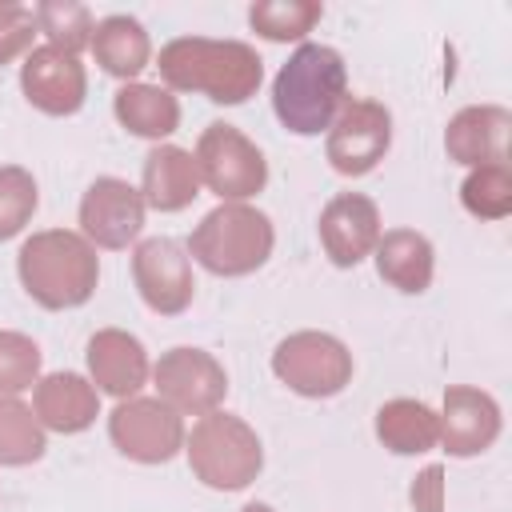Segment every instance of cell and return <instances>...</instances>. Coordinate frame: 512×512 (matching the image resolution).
I'll list each match as a JSON object with an SVG mask.
<instances>
[{"label": "cell", "mask_w": 512, "mask_h": 512, "mask_svg": "<svg viewBox=\"0 0 512 512\" xmlns=\"http://www.w3.org/2000/svg\"><path fill=\"white\" fill-rule=\"evenodd\" d=\"M156 68L168 88L208 92L212 104H244L264 80V60L244 40L180 36L160 48Z\"/></svg>", "instance_id": "obj_1"}, {"label": "cell", "mask_w": 512, "mask_h": 512, "mask_svg": "<svg viewBox=\"0 0 512 512\" xmlns=\"http://www.w3.org/2000/svg\"><path fill=\"white\" fill-rule=\"evenodd\" d=\"M344 96H348V68L344 56L328 44H300L272 84L276 120L296 136H316L332 128L336 112L344 108Z\"/></svg>", "instance_id": "obj_2"}, {"label": "cell", "mask_w": 512, "mask_h": 512, "mask_svg": "<svg viewBox=\"0 0 512 512\" xmlns=\"http://www.w3.org/2000/svg\"><path fill=\"white\" fill-rule=\"evenodd\" d=\"M16 272L24 292L40 304V308H80L100 280V260L96 248L68 228H48V232H32L20 244L16 256Z\"/></svg>", "instance_id": "obj_3"}, {"label": "cell", "mask_w": 512, "mask_h": 512, "mask_svg": "<svg viewBox=\"0 0 512 512\" xmlns=\"http://www.w3.org/2000/svg\"><path fill=\"white\" fill-rule=\"evenodd\" d=\"M272 244L276 228L260 208L220 204L192 228L188 252L212 276H248L272 256Z\"/></svg>", "instance_id": "obj_4"}, {"label": "cell", "mask_w": 512, "mask_h": 512, "mask_svg": "<svg viewBox=\"0 0 512 512\" xmlns=\"http://www.w3.org/2000/svg\"><path fill=\"white\" fill-rule=\"evenodd\" d=\"M184 452H188L196 480L216 492L248 488L264 468L260 436L232 412H204L196 420Z\"/></svg>", "instance_id": "obj_5"}, {"label": "cell", "mask_w": 512, "mask_h": 512, "mask_svg": "<svg viewBox=\"0 0 512 512\" xmlns=\"http://www.w3.org/2000/svg\"><path fill=\"white\" fill-rule=\"evenodd\" d=\"M272 372L296 396L328 400L352 380V352L328 332H292L272 352Z\"/></svg>", "instance_id": "obj_6"}, {"label": "cell", "mask_w": 512, "mask_h": 512, "mask_svg": "<svg viewBox=\"0 0 512 512\" xmlns=\"http://www.w3.org/2000/svg\"><path fill=\"white\" fill-rule=\"evenodd\" d=\"M196 168H200V180L224 204H240V200L256 196L268 184V160H264V152L236 124H224V120H216V124H208L200 132Z\"/></svg>", "instance_id": "obj_7"}, {"label": "cell", "mask_w": 512, "mask_h": 512, "mask_svg": "<svg viewBox=\"0 0 512 512\" xmlns=\"http://www.w3.org/2000/svg\"><path fill=\"white\" fill-rule=\"evenodd\" d=\"M108 436L136 464H168L184 448V420L160 396H132L108 416Z\"/></svg>", "instance_id": "obj_8"}, {"label": "cell", "mask_w": 512, "mask_h": 512, "mask_svg": "<svg viewBox=\"0 0 512 512\" xmlns=\"http://www.w3.org/2000/svg\"><path fill=\"white\" fill-rule=\"evenodd\" d=\"M392 148V112L380 100H344L328 128V164L340 176H368Z\"/></svg>", "instance_id": "obj_9"}, {"label": "cell", "mask_w": 512, "mask_h": 512, "mask_svg": "<svg viewBox=\"0 0 512 512\" xmlns=\"http://www.w3.org/2000/svg\"><path fill=\"white\" fill-rule=\"evenodd\" d=\"M152 380L160 388V400L172 404L176 412H192V416H204V412H216V404L224 400L228 392V376L220 368V360L204 348H168L156 368H152Z\"/></svg>", "instance_id": "obj_10"}, {"label": "cell", "mask_w": 512, "mask_h": 512, "mask_svg": "<svg viewBox=\"0 0 512 512\" xmlns=\"http://www.w3.org/2000/svg\"><path fill=\"white\" fill-rule=\"evenodd\" d=\"M132 276H136V288H140L144 304L160 316H180L192 304L196 280H192L188 252L168 236H152V240L136 244Z\"/></svg>", "instance_id": "obj_11"}, {"label": "cell", "mask_w": 512, "mask_h": 512, "mask_svg": "<svg viewBox=\"0 0 512 512\" xmlns=\"http://www.w3.org/2000/svg\"><path fill=\"white\" fill-rule=\"evenodd\" d=\"M20 88H24L28 104L40 108L44 116H72V112H80V104L88 96V76L72 52L56 48V44H40L24 56Z\"/></svg>", "instance_id": "obj_12"}, {"label": "cell", "mask_w": 512, "mask_h": 512, "mask_svg": "<svg viewBox=\"0 0 512 512\" xmlns=\"http://www.w3.org/2000/svg\"><path fill=\"white\" fill-rule=\"evenodd\" d=\"M80 228L100 248H128L144 228V196L120 176H100L80 200Z\"/></svg>", "instance_id": "obj_13"}, {"label": "cell", "mask_w": 512, "mask_h": 512, "mask_svg": "<svg viewBox=\"0 0 512 512\" xmlns=\"http://www.w3.org/2000/svg\"><path fill=\"white\" fill-rule=\"evenodd\" d=\"M380 240V208L360 192H340L320 212V244L336 268H356Z\"/></svg>", "instance_id": "obj_14"}, {"label": "cell", "mask_w": 512, "mask_h": 512, "mask_svg": "<svg viewBox=\"0 0 512 512\" xmlns=\"http://www.w3.org/2000/svg\"><path fill=\"white\" fill-rule=\"evenodd\" d=\"M500 436V404L468 384H452L444 392V412H440V440L452 456H476L492 448Z\"/></svg>", "instance_id": "obj_15"}, {"label": "cell", "mask_w": 512, "mask_h": 512, "mask_svg": "<svg viewBox=\"0 0 512 512\" xmlns=\"http://www.w3.org/2000/svg\"><path fill=\"white\" fill-rule=\"evenodd\" d=\"M508 128L512 116L496 104H472L460 108L448 128H444V148L452 160L468 164V168H484V164H508Z\"/></svg>", "instance_id": "obj_16"}, {"label": "cell", "mask_w": 512, "mask_h": 512, "mask_svg": "<svg viewBox=\"0 0 512 512\" xmlns=\"http://www.w3.org/2000/svg\"><path fill=\"white\" fill-rule=\"evenodd\" d=\"M88 376L100 392L132 400L148 380V352L124 328H100L88 340Z\"/></svg>", "instance_id": "obj_17"}, {"label": "cell", "mask_w": 512, "mask_h": 512, "mask_svg": "<svg viewBox=\"0 0 512 512\" xmlns=\"http://www.w3.org/2000/svg\"><path fill=\"white\" fill-rule=\"evenodd\" d=\"M32 412H36L40 428L72 436V432H84L100 416V396H96V384L84 380L80 372H52V376L36 380Z\"/></svg>", "instance_id": "obj_18"}, {"label": "cell", "mask_w": 512, "mask_h": 512, "mask_svg": "<svg viewBox=\"0 0 512 512\" xmlns=\"http://www.w3.org/2000/svg\"><path fill=\"white\" fill-rule=\"evenodd\" d=\"M144 204L156 212H180L200 196V168L196 156L176 144H156L144 156Z\"/></svg>", "instance_id": "obj_19"}, {"label": "cell", "mask_w": 512, "mask_h": 512, "mask_svg": "<svg viewBox=\"0 0 512 512\" xmlns=\"http://www.w3.org/2000/svg\"><path fill=\"white\" fill-rule=\"evenodd\" d=\"M376 272L380 280H388L392 288L408 292V296H420L428 284H432V272H436V252L428 244V236L412 232V228H392L376 240Z\"/></svg>", "instance_id": "obj_20"}, {"label": "cell", "mask_w": 512, "mask_h": 512, "mask_svg": "<svg viewBox=\"0 0 512 512\" xmlns=\"http://www.w3.org/2000/svg\"><path fill=\"white\" fill-rule=\"evenodd\" d=\"M376 440L396 456L428 452L440 440V416L424 400H388L376 408Z\"/></svg>", "instance_id": "obj_21"}, {"label": "cell", "mask_w": 512, "mask_h": 512, "mask_svg": "<svg viewBox=\"0 0 512 512\" xmlns=\"http://www.w3.org/2000/svg\"><path fill=\"white\" fill-rule=\"evenodd\" d=\"M88 48L96 52V64L108 76H120V80H132L148 64V56H152V40H148L144 24L132 20V16H104V20H96Z\"/></svg>", "instance_id": "obj_22"}, {"label": "cell", "mask_w": 512, "mask_h": 512, "mask_svg": "<svg viewBox=\"0 0 512 512\" xmlns=\"http://www.w3.org/2000/svg\"><path fill=\"white\" fill-rule=\"evenodd\" d=\"M112 108H116V120L144 140H160L180 128V100L156 84H124Z\"/></svg>", "instance_id": "obj_23"}, {"label": "cell", "mask_w": 512, "mask_h": 512, "mask_svg": "<svg viewBox=\"0 0 512 512\" xmlns=\"http://www.w3.org/2000/svg\"><path fill=\"white\" fill-rule=\"evenodd\" d=\"M44 428L28 404L0 392V464L24 468L44 456Z\"/></svg>", "instance_id": "obj_24"}, {"label": "cell", "mask_w": 512, "mask_h": 512, "mask_svg": "<svg viewBox=\"0 0 512 512\" xmlns=\"http://www.w3.org/2000/svg\"><path fill=\"white\" fill-rule=\"evenodd\" d=\"M324 16V8L316 0H260L248 8V24L264 36V40H300L304 32H312V24Z\"/></svg>", "instance_id": "obj_25"}, {"label": "cell", "mask_w": 512, "mask_h": 512, "mask_svg": "<svg viewBox=\"0 0 512 512\" xmlns=\"http://www.w3.org/2000/svg\"><path fill=\"white\" fill-rule=\"evenodd\" d=\"M460 204L476 220H504L512 212V172L508 164H484L472 168L460 184Z\"/></svg>", "instance_id": "obj_26"}, {"label": "cell", "mask_w": 512, "mask_h": 512, "mask_svg": "<svg viewBox=\"0 0 512 512\" xmlns=\"http://www.w3.org/2000/svg\"><path fill=\"white\" fill-rule=\"evenodd\" d=\"M36 28L48 32V40H52L56 48H64V52L76 56L84 44H92V28H96V20H92V12H88L84 4H72V0H48V4L36 8Z\"/></svg>", "instance_id": "obj_27"}, {"label": "cell", "mask_w": 512, "mask_h": 512, "mask_svg": "<svg viewBox=\"0 0 512 512\" xmlns=\"http://www.w3.org/2000/svg\"><path fill=\"white\" fill-rule=\"evenodd\" d=\"M36 200H40V196H36L32 172L20 168V164H4V168H0V240L16 236V232L32 220Z\"/></svg>", "instance_id": "obj_28"}, {"label": "cell", "mask_w": 512, "mask_h": 512, "mask_svg": "<svg viewBox=\"0 0 512 512\" xmlns=\"http://www.w3.org/2000/svg\"><path fill=\"white\" fill-rule=\"evenodd\" d=\"M40 380V348L24 332H0V392L16 396L24 388H36Z\"/></svg>", "instance_id": "obj_29"}, {"label": "cell", "mask_w": 512, "mask_h": 512, "mask_svg": "<svg viewBox=\"0 0 512 512\" xmlns=\"http://www.w3.org/2000/svg\"><path fill=\"white\" fill-rule=\"evenodd\" d=\"M36 36V12L24 4H0V64H8L20 52H32Z\"/></svg>", "instance_id": "obj_30"}, {"label": "cell", "mask_w": 512, "mask_h": 512, "mask_svg": "<svg viewBox=\"0 0 512 512\" xmlns=\"http://www.w3.org/2000/svg\"><path fill=\"white\" fill-rule=\"evenodd\" d=\"M412 504H416V512H444V472H440L436 464L416 476V484H412Z\"/></svg>", "instance_id": "obj_31"}, {"label": "cell", "mask_w": 512, "mask_h": 512, "mask_svg": "<svg viewBox=\"0 0 512 512\" xmlns=\"http://www.w3.org/2000/svg\"><path fill=\"white\" fill-rule=\"evenodd\" d=\"M240 512H272V504H260V500H252V504H244Z\"/></svg>", "instance_id": "obj_32"}]
</instances>
